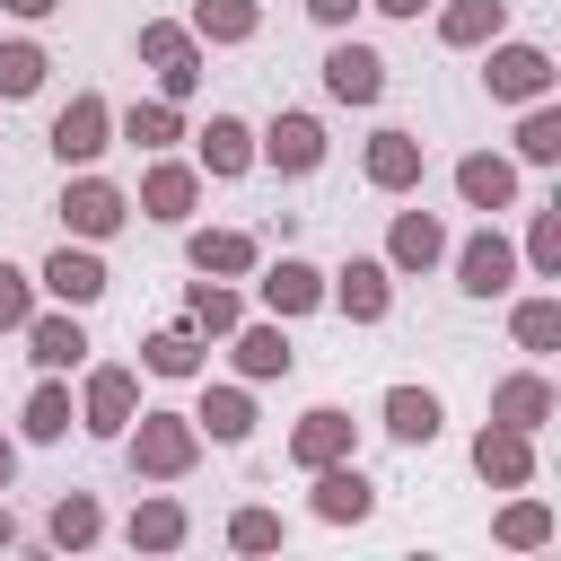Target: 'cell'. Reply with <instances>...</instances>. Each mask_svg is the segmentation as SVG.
<instances>
[{
	"label": "cell",
	"instance_id": "6da1fadb",
	"mask_svg": "<svg viewBox=\"0 0 561 561\" xmlns=\"http://www.w3.org/2000/svg\"><path fill=\"white\" fill-rule=\"evenodd\" d=\"M123 447H131V473H140V482H184V473L202 465V430H193V412H131Z\"/></svg>",
	"mask_w": 561,
	"mask_h": 561
},
{
	"label": "cell",
	"instance_id": "7a4b0ae2",
	"mask_svg": "<svg viewBox=\"0 0 561 561\" xmlns=\"http://www.w3.org/2000/svg\"><path fill=\"white\" fill-rule=\"evenodd\" d=\"M123 219H131V193H123V184H105V175H70V184H61V228H70L79 245H105Z\"/></svg>",
	"mask_w": 561,
	"mask_h": 561
},
{
	"label": "cell",
	"instance_id": "3957f363",
	"mask_svg": "<svg viewBox=\"0 0 561 561\" xmlns=\"http://www.w3.org/2000/svg\"><path fill=\"white\" fill-rule=\"evenodd\" d=\"M324 307H342L351 324H386V307H394V272H386V254H351L342 272H324Z\"/></svg>",
	"mask_w": 561,
	"mask_h": 561
},
{
	"label": "cell",
	"instance_id": "277c9868",
	"mask_svg": "<svg viewBox=\"0 0 561 561\" xmlns=\"http://www.w3.org/2000/svg\"><path fill=\"white\" fill-rule=\"evenodd\" d=\"M552 53L543 44H491V61H482V88L500 96V105H535V96H552Z\"/></svg>",
	"mask_w": 561,
	"mask_h": 561
},
{
	"label": "cell",
	"instance_id": "5b68a950",
	"mask_svg": "<svg viewBox=\"0 0 561 561\" xmlns=\"http://www.w3.org/2000/svg\"><path fill=\"white\" fill-rule=\"evenodd\" d=\"M114 149V105L96 96V88H79L61 114H53V158L61 167H88V158H105Z\"/></svg>",
	"mask_w": 561,
	"mask_h": 561
},
{
	"label": "cell",
	"instance_id": "8992f818",
	"mask_svg": "<svg viewBox=\"0 0 561 561\" xmlns=\"http://www.w3.org/2000/svg\"><path fill=\"white\" fill-rule=\"evenodd\" d=\"M131 412H140V368H123V359L88 368V394H79V430H96V438H123V430H131Z\"/></svg>",
	"mask_w": 561,
	"mask_h": 561
},
{
	"label": "cell",
	"instance_id": "52a82bcc",
	"mask_svg": "<svg viewBox=\"0 0 561 561\" xmlns=\"http://www.w3.org/2000/svg\"><path fill=\"white\" fill-rule=\"evenodd\" d=\"M456 289H465V298H508V289H517V245H508L500 228H473V237L456 245Z\"/></svg>",
	"mask_w": 561,
	"mask_h": 561
},
{
	"label": "cell",
	"instance_id": "ba28073f",
	"mask_svg": "<svg viewBox=\"0 0 561 561\" xmlns=\"http://www.w3.org/2000/svg\"><path fill=\"white\" fill-rule=\"evenodd\" d=\"M35 280L53 289V307H96V298H105V263H96V245H79V237H61Z\"/></svg>",
	"mask_w": 561,
	"mask_h": 561
},
{
	"label": "cell",
	"instance_id": "9c48e42d",
	"mask_svg": "<svg viewBox=\"0 0 561 561\" xmlns=\"http://www.w3.org/2000/svg\"><path fill=\"white\" fill-rule=\"evenodd\" d=\"M351 438H359V421H351L342 403H316V412H298V430H289V465H298V473L342 465V456H351Z\"/></svg>",
	"mask_w": 561,
	"mask_h": 561
},
{
	"label": "cell",
	"instance_id": "30bf717a",
	"mask_svg": "<svg viewBox=\"0 0 561 561\" xmlns=\"http://www.w3.org/2000/svg\"><path fill=\"white\" fill-rule=\"evenodd\" d=\"M254 158L280 167V175H316L324 167V123L316 114H272V131L254 140Z\"/></svg>",
	"mask_w": 561,
	"mask_h": 561
},
{
	"label": "cell",
	"instance_id": "8fae6325",
	"mask_svg": "<svg viewBox=\"0 0 561 561\" xmlns=\"http://www.w3.org/2000/svg\"><path fill=\"white\" fill-rule=\"evenodd\" d=\"M184 263L210 272V280H245V272L263 263V237H254V228H193V237H184Z\"/></svg>",
	"mask_w": 561,
	"mask_h": 561
},
{
	"label": "cell",
	"instance_id": "7c38bea8",
	"mask_svg": "<svg viewBox=\"0 0 561 561\" xmlns=\"http://www.w3.org/2000/svg\"><path fill=\"white\" fill-rule=\"evenodd\" d=\"M473 473H482L491 491H526V482H535V438L508 430V421H491V430L473 438Z\"/></svg>",
	"mask_w": 561,
	"mask_h": 561
},
{
	"label": "cell",
	"instance_id": "4fadbf2b",
	"mask_svg": "<svg viewBox=\"0 0 561 561\" xmlns=\"http://www.w3.org/2000/svg\"><path fill=\"white\" fill-rule=\"evenodd\" d=\"M193 202H202V167H184V158H167V149H158V158H149V175H140V210L175 228V219H193Z\"/></svg>",
	"mask_w": 561,
	"mask_h": 561
},
{
	"label": "cell",
	"instance_id": "5bb4252c",
	"mask_svg": "<svg viewBox=\"0 0 561 561\" xmlns=\"http://www.w3.org/2000/svg\"><path fill=\"white\" fill-rule=\"evenodd\" d=\"M18 333H26V359H35V368H79V359H88V324H79V307H53V316L35 307Z\"/></svg>",
	"mask_w": 561,
	"mask_h": 561
},
{
	"label": "cell",
	"instance_id": "9a60e30c",
	"mask_svg": "<svg viewBox=\"0 0 561 561\" xmlns=\"http://www.w3.org/2000/svg\"><path fill=\"white\" fill-rule=\"evenodd\" d=\"M324 96H333V105H377V96H386V61H377L368 44H333V53H324Z\"/></svg>",
	"mask_w": 561,
	"mask_h": 561
},
{
	"label": "cell",
	"instance_id": "2e32d148",
	"mask_svg": "<svg viewBox=\"0 0 561 561\" xmlns=\"http://www.w3.org/2000/svg\"><path fill=\"white\" fill-rule=\"evenodd\" d=\"M359 167H368V184H377V193H412V184H421V167H430V149H421L412 131H394V123H386V131H368V158H359Z\"/></svg>",
	"mask_w": 561,
	"mask_h": 561
},
{
	"label": "cell",
	"instance_id": "e0dca14e",
	"mask_svg": "<svg viewBox=\"0 0 561 561\" xmlns=\"http://www.w3.org/2000/svg\"><path fill=\"white\" fill-rule=\"evenodd\" d=\"M368 508H377V482H368L351 456H342V465H316V517H324V526H359Z\"/></svg>",
	"mask_w": 561,
	"mask_h": 561
},
{
	"label": "cell",
	"instance_id": "ac0fdd59",
	"mask_svg": "<svg viewBox=\"0 0 561 561\" xmlns=\"http://www.w3.org/2000/svg\"><path fill=\"white\" fill-rule=\"evenodd\" d=\"M254 289H263V307H272L280 324H289V316H316V307H324V272H316V263H298V254H280V263H272V272H263Z\"/></svg>",
	"mask_w": 561,
	"mask_h": 561
},
{
	"label": "cell",
	"instance_id": "d6986e66",
	"mask_svg": "<svg viewBox=\"0 0 561 561\" xmlns=\"http://www.w3.org/2000/svg\"><path fill=\"white\" fill-rule=\"evenodd\" d=\"M491 421H508V430H526V438H535V430L552 421V377H543V368L500 377V386H491Z\"/></svg>",
	"mask_w": 561,
	"mask_h": 561
},
{
	"label": "cell",
	"instance_id": "ffe728a7",
	"mask_svg": "<svg viewBox=\"0 0 561 561\" xmlns=\"http://www.w3.org/2000/svg\"><path fill=\"white\" fill-rule=\"evenodd\" d=\"M456 193H465V210H508L517 202V158H491V149L456 158Z\"/></svg>",
	"mask_w": 561,
	"mask_h": 561
},
{
	"label": "cell",
	"instance_id": "44dd1931",
	"mask_svg": "<svg viewBox=\"0 0 561 561\" xmlns=\"http://www.w3.org/2000/svg\"><path fill=\"white\" fill-rule=\"evenodd\" d=\"M447 254V228L430 219V210H394V228H386V272H430Z\"/></svg>",
	"mask_w": 561,
	"mask_h": 561
},
{
	"label": "cell",
	"instance_id": "7402d4cb",
	"mask_svg": "<svg viewBox=\"0 0 561 561\" xmlns=\"http://www.w3.org/2000/svg\"><path fill=\"white\" fill-rule=\"evenodd\" d=\"M228 342H237V377H245V386H263V377H289V368H298V351H289L280 316H272V324H237Z\"/></svg>",
	"mask_w": 561,
	"mask_h": 561
},
{
	"label": "cell",
	"instance_id": "603a6c76",
	"mask_svg": "<svg viewBox=\"0 0 561 561\" xmlns=\"http://www.w3.org/2000/svg\"><path fill=\"white\" fill-rule=\"evenodd\" d=\"M193 430H202V438H219V447H245V438H254V394H245V386H202Z\"/></svg>",
	"mask_w": 561,
	"mask_h": 561
},
{
	"label": "cell",
	"instance_id": "cb8c5ba5",
	"mask_svg": "<svg viewBox=\"0 0 561 561\" xmlns=\"http://www.w3.org/2000/svg\"><path fill=\"white\" fill-rule=\"evenodd\" d=\"M377 412H386V438H394V447H430V438H438V394H430V386H386Z\"/></svg>",
	"mask_w": 561,
	"mask_h": 561
},
{
	"label": "cell",
	"instance_id": "d4e9b609",
	"mask_svg": "<svg viewBox=\"0 0 561 561\" xmlns=\"http://www.w3.org/2000/svg\"><path fill=\"white\" fill-rule=\"evenodd\" d=\"M500 26H508V0H447L438 9V44H456V53L500 44Z\"/></svg>",
	"mask_w": 561,
	"mask_h": 561
},
{
	"label": "cell",
	"instance_id": "484cf974",
	"mask_svg": "<svg viewBox=\"0 0 561 561\" xmlns=\"http://www.w3.org/2000/svg\"><path fill=\"white\" fill-rule=\"evenodd\" d=\"M114 131H123L131 149H149V158H158V149H175V140H184V105L140 96V105H123V114H114Z\"/></svg>",
	"mask_w": 561,
	"mask_h": 561
},
{
	"label": "cell",
	"instance_id": "4316f807",
	"mask_svg": "<svg viewBox=\"0 0 561 561\" xmlns=\"http://www.w3.org/2000/svg\"><path fill=\"white\" fill-rule=\"evenodd\" d=\"M193 140H202V175H219V184L254 167V131H245L237 114H210V123H202Z\"/></svg>",
	"mask_w": 561,
	"mask_h": 561
},
{
	"label": "cell",
	"instance_id": "83f0119b",
	"mask_svg": "<svg viewBox=\"0 0 561 561\" xmlns=\"http://www.w3.org/2000/svg\"><path fill=\"white\" fill-rule=\"evenodd\" d=\"M123 535H131V552H175V543L193 535V517H184V500L149 491V500L131 508V526H123Z\"/></svg>",
	"mask_w": 561,
	"mask_h": 561
},
{
	"label": "cell",
	"instance_id": "f1b7e54d",
	"mask_svg": "<svg viewBox=\"0 0 561 561\" xmlns=\"http://www.w3.org/2000/svg\"><path fill=\"white\" fill-rule=\"evenodd\" d=\"M184 324H193V333H210V342H228V333L245 324V298H237L228 280H210V272H202V280H193V298H184Z\"/></svg>",
	"mask_w": 561,
	"mask_h": 561
},
{
	"label": "cell",
	"instance_id": "f546056e",
	"mask_svg": "<svg viewBox=\"0 0 561 561\" xmlns=\"http://www.w3.org/2000/svg\"><path fill=\"white\" fill-rule=\"evenodd\" d=\"M193 44H254V26H263V9L254 0H193Z\"/></svg>",
	"mask_w": 561,
	"mask_h": 561
},
{
	"label": "cell",
	"instance_id": "4dcf8cb0",
	"mask_svg": "<svg viewBox=\"0 0 561 561\" xmlns=\"http://www.w3.org/2000/svg\"><path fill=\"white\" fill-rule=\"evenodd\" d=\"M140 368H149V377H202V333H193V324L149 333V342H140Z\"/></svg>",
	"mask_w": 561,
	"mask_h": 561
},
{
	"label": "cell",
	"instance_id": "1f68e13d",
	"mask_svg": "<svg viewBox=\"0 0 561 561\" xmlns=\"http://www.w3.org/2000/svg\"><path fill=\"white\" fill-rule=\"evenodd\" d=\"M70 421H79V412H70V386H61V368H44V386L26 394V438L53 447V438H70Z\"/></svg>",
	"mask_w": 561,
	"mask_h": 561
},
{
	"label": "cell",
	"instance_id": "d6a6232c",
	"mask_svg": "<svg viewBox=\"0 0 561 561\" xmlns=\"http://www.w3.org/2000/svg\"><path fill=\"white\" fill-rule=\"evenodd\" d=\"M44 535H53L61 552H88V543L105 535V508H96L88 491H61V500H53V517H44Z\"/></svg>",
	"mask_w": 561,
	"mask_h": 561
},
{
	"label": "cell",
	"instance_id": "836d02e7",
	"mask_svg": "<svg viewBox=\"0 0 561 561\" xmlns=\"http://www.w3.org/2000/svg\"><path fill=\"white\" fill-rule=\"evenodd\" d=\"M140 61H149V70H202L193 26H175V18H140Z\"/></svg>",
	"mask_w": 561,
	"mask_h": 561
},
{
	"label": "cell",
	"instance_id": "e575fe53",
	"mask_svg": "<svg viewBox=\"0 0 561 561\" xmlns=\"http://www.w3.org/2000/svg\"><path fill=\"white\" fill-rule=\"evenodd\" d=\"M508 333H517V351H561V298H517L508 307Z\"/></svg>",
	"mask_w": 561,
	"mask_h": 561
},
{
	"label": "cell",
	"instance_id": "d590c367",
	"mask_svg": "<svg viewBox=\"0 0 561 561\" xmlns=\"http://www.w3.org/2000/svg\"><path fill=\"white\" fill-rule=\"evenodd\" d=\"M491 535H500L508 552H543V543H552V500H508Z\"/></svg>",
	"mask_w": 561,
	"mask_h": 561
},
{
	"label": "cell",
	"instance_id": "8d00e7d4",
	"mask_svg": "<svg viewBox=\"0 0 561 561\" xmlns=\"http://www.w3.org/2000/svg\"><path fill=\"white\" fill-rule=\"evenodd\" d=\"M517 158H526V167H552V158H561V105H552V96L526 105V123H517Z\"/></svg>",
	"mask_w": 561,
	"mask_h": 561
},
{
	"label": "cell",
	"instance_id": "74e56055",
	"mask_svg": "<svg viewBox=\"0 0 561 561\" xmlns=\"http://www.w3.org/2000/svg\"><path fill=\"white\" fill-rule=\"evenodd\" d=\"M44 70H53V61H44V44H26V35H18V44H0V105L35 96V88H44Z\"/></svg>",
	"mask_w": 561,
	"mask_h": 561
},
{
	"label": "cell",
	"instance_id": "f35d334b",
	"mask_svg": "<svg viewBox=\"0 0 561 561\" xmlns=\"http://www.w3.org/2000/svg\"><path fill=\"white\" fill-rule=\"evenodd\" d=\"M517 263H535L543 280H561V202L552 210H535V228H526V254Z\"/></svg>",
	"mask_w": 561,
	"mask_h": 561
},
{
	"label": "cell",
	"instance_id": "ab89813d",
	"mask_svg": "<svg viewBox=\"0 0 561 561\" xmlns=\"http://www.w3.org/2000/svg\"><path fill=\"white\" fill-rule=\"evenodd\" d=\"M228 543H237V552H280V517H272V508H237V517H228Z\"/></svg>",
	"mask_w": 561,
	"mask_h": 561
},
{
	"label": "cell",
	"instance_id": "60d3db41",
	"mask_svg": "<svg viewBox=\"0 0 561 561\" xmlns=\"http://www.w3.org/2000/svg\"><path fill=\"white\" fill-rule=\"evenodd\" d=\"M26 316H35V280H26L18 263H0V333H18Z\"/></svg>",
	"mask_w": 561,
	"mask_h": 561
},
{
	"label": "cell",
	"instance_id": "b9f144b4",
	"mask_svg": "<svg viewBox=\"0 0 561 561\" xmlns=\"http://www.w3.org/2000/svg\"><path fill=\"white\" fill-rule=\"evenodd\" d=\"M351 9H359V0H307V18H316V26H351Z\"/></svg>",
	"mask_w": 561,
	"mask_h": 561
},
{
	"label": "cell",
	"instance_id": "7bdbcfd3",
	"mask_svg": "<svg viewBox=\"0 0 561 561\" xmlns=\"http://www.w3.org/2000/svg\"><path fill=\"white\" fill-rule=\"evenodd\" d=\"M0 9H9V18H53L61 0H0Z\"/></svg>",
	"mask_w": 561,
	"mask_h": 561
},
{
	"label": "cell",
	"instance_id": "ee69618b",
	"mask_svg": "<svg viewBox=\"0 0 561 561\" xmlns=\"http://www.w3.org/2000/svg\"><path fill=\"white\" fill-rule=\"evenodd\" d=\"M368 9H386V18H421L430 0H368Z\"/></svg>",
	"mask_w": 561,
	"mask_h": 561
},
{
	"label": "cell",
	"instance_id": "f6af8a7d",
	"mask_svg": "<svg viewBox=\"0 0 561 561\" xmlns=\"http://www.w3.org/2000/svg\"><path fill=\"white\" fill-rule=\"evenodd\" d=\"M9 473H18V438H0V491H9Z\"/></svg>",
	"mask_w": 561,
	"mask_h": 561
},
{
	"label": "cell",
	"instance_id": "bcb514c9",
	"mask_svg": "<svg viewBox=\"0 0 561 561\" xmlns=\"http://www.w3.org/2000/svg\"><path fill=\"white\" fill-rule=\"evenodd\" d=\"M0 543H18V517H9V508H0Z\"/></svg>",
	"mask_w": 561,
	"mask_h": 561
}]
</instances>
